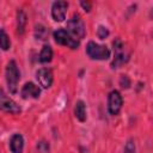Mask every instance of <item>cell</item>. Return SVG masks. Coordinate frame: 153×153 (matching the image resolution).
<instances>
[{
  "label": "cell",
  "mask_w": 153,
  "mask_h": 153,
  "mask_svg": "<svg viewBox=\"0 0 153 153\" xmlns=\"http://www.w3.org/2000/svg\"><path fill=\"white\" fill-rule=\"evenodd\" d=\"M5 75H6V82H7L8 91L11 93H16L17 88H18V82L20 80V72H19V68H18L16 61L12 60L7 63Z\"/></svg>",
  "instance_id": "6da1fadb"
},
{
  "label": "cell",
  "mask_w": 153,
  "mask_h": 153,
  "mask_svg": "<svg viewBox=\"0 0 153 153\" xmlns=\"http://www.w3.org/2000/svg\"><path fill=\"white\" fill-rule=\"evenodd\" d=\"M86 54L92 60H108L110 57V49L106 45L90 41L86 45Z\"/></svg>",
  "instance_id": "7a4b0ae2"
},
{
  "label": "cell",
  "mask_w": 153,
  "mask_h": 153,
  "mask_svg": "<svg viewBox=\"0 0 153 153\" xmlns=\"http://www.w3.org/2000/svg\"><path fill=\"white\" fill-rule=\"evenodd\" d=\"M67 31L78 41L82 39L86 35L85 24L79 14H74L68 22H67Z\"/></svg>",
  "instance_id": "3957f363"
},
{
  "label": "cell",
  "mask_w": 153,
  "mask_h": 153,
  "mask_svg": "<svg viewBox=\"0 0 153 153\" xmlns=\"http://www.w3.org/2000/svg\"><path fill=\"white\" fill-rule=\"evenodd\" d=\"M112 47H114V60L111 62V67L118 68L129 60V55L127 54L124 44L120 38H115V41L112 42Z\"/></svg>",
  "instance_id": "277c9868"
},
{
  "label": "cell",
  "mask_w": 153,
  "mask_h": 153,
  "mask_svg": "<svg viewBox=\"0 0 153 153\" xmlns=\"http://www.w3.org/2000/svg\"><path fill=\"white\" fill-rule=\"evenodd\" d=\"M53 37L55 39V42L57 44L68 47L71 49H76L80 45V41H78L76 38H74L67 30L65 29H57L56 31H54Z\"/></svg>",
  "instance_id": "5b68a950"
},
{
  "label": "cell",
  "mask_w": 153,
  "mask_h": 153,
  "mask_svg": "<svg viewBox=\"0 0 153 153\" xmlns=\"http://www.w3.org/2000/svg\"><path fill=\"white\" fill-rule=\"evenodd\" d=\"M123 105V98L117 90H114L108 96V111L110 115L116 116L120 114Z\"/></svg>",
  "instance_id": "8992f818"
},
{
  "label": "cell",
  "mask_w": 153,
  "mask_h": 153,
  "mask_svg": "<svg viewBox=\"0 0 153 153\" xmlns=\"http://www.w3.org/2000/svg\"><path fill=\"white\" fill-rule=\"evenodd\" d=\"M68 8L67 1H55L51 5V17L55 22H63L66 19V13Z\"/></svg>",
  "instance_id": "52a82bcc"
},
{
  "label": "cell",
  "mask_w": 153,
  "mask_h": 153,
  "mask_svg": "<svg viewBox=\"0 0 153 153\" xmlns=\"http://www.w3.org/2000/svg\"><path fill=\"white\" fill-rule=\"evenodd\" d=\"M36 79H37L39 86H42L43 88H49L53 85V80H54L51 69L47 68V67L39 68L36 72Z\"/></svg>",
  "instance_id": "ba28073f"
},
{
  "label": "cell",
  "mask_w": 153,
  "mask_h": 153,
  "mask_svg": "<svg viewBox=\"0 0 153 153\" xmlns=\"http://www.w3.org/2000/svg\"><path fill=\"white\" fill-rule=\"evenodd\" d=\"M0 106H1V109H2L4 111H6V112H8V114L17 115V114H20V112H22L20 106H19L13 99H11L10 97H7L4 91H1Z\"/></svg>",
  "instance_id": "9c48e42d"
},
{
  "label": "cell",
  "mask_w": 153,
  "mask_h": 153,
  "mask_svg": "<svg viewBox=\"0 0 153 153\" xmlns=\"http://www.w3.org/2000/svg\"><path fill=\"white\" fill-rule=\"evenodd\" d=\"M20 94L24 99H37L41 96V88L33 82H26L23 86Z\"/></svg>",
  "instance_id": "30bf717a"
},
{
  "label": "cell",
  "mask_w": 153,
  "mask_h": 153,
  "mask_svg": "<svg viewBox=\"0 0 153 153\" xmlns=\"http://www.w3.org/2000/svg\"><path fill=\"white\" fill-rule=\"evenodd\" d=\"M24 148V139L22 134L16 133L10 139V149L12 153H22Z\"/></svg>",
  "instance_id": "8fae6325"
},
{
  "label": "cell",
  "mask_w": 153,
  "mask_h": 153,
  "mask_svg": "<svg viewBox=\"0 0 153 153\" xmlns=\"http://www.w3.org/2000/svg\"><path fill=\"white\" fill-rule=\"evenodd\" d=\"M74 116L76 117L78 121L80 122H85L87 118L86 115V105L82 100H78L74 105Z\"/></svg>",
  "instance_id": "7c38bea8"
},
{
  "label": "cell",
  "mask_w": 153,
  "mask_h": 153,
  "mask_svg": "<svg viewBox=\"0 0 153 153\" xmlns=\"http://www.w3.org/2000/svg\"><path fill=\"white\" fill-rule=\"evenodd\" d=\"M26 26V14L23 10H19L17 12V32L19 35H23Z\"/></svg>",
  "instance_id": "4fadbf2b"
},
{
  "label": "cell",
  "mask_w": 153,
  "mask_h": 153,
  "mask_svg": "<svg viewBox=\"0 0 153 153\" xmlns=\"http://www.w3.org/2000/svg\"><path fill=\"white\" fill-rule=\"evenodd\" d=\"M51 59H53V49H51V47L48 45V44L43 45V48H42V50L39 53V62L41 63H48V62L51 61Z\"/></svg>",
  "instance_id": "5bb4252c"
},
{
  "label": "cell",
  "mask_w": 153,
  "mask_h": 153,
  "mask_svg": "<svg viewBox=\"0 0 153 153\" xmlns=\"http://www.w3.org/2000/svg\"><path fill=\"white\" fill-rule=\"evenodd\" d=\"M48 35H49V32H48L45 26H43V25H37L36 26V29H35V37L37 39L45 41L48 38Z\"/></svg>",
  "instance_id": "9a60e30c"
},
{
  "label": "cell",
  "mask_w": 153,
  "mask_h": 153,
  "mask_svg": "<svg viewBox=\"0 0 153 153\" xmlns=\"http://www.w3.org/2000/svg\"><path fill=\"white\" fill-rule=\"evenodd\" d=\"M0 45H1V49H2L4 51L8 50V49H10V47H11V41H10V38H8L7 33H6V31H5L4 29H1V36H0Z\"/></svg>",
  "instance_id": "2e32d148"
},
{
  "label": "cell",
  "mask_w": 153,
  "mask_h": 153,
  "mask_svg": "<svg viewBox=\"0 0 153 153\" xmlns=\"http://www.w3.org/2000/svg\"><path fill=\"white\" fill-rule=\"evenodd\" d=\"M36 148H37L38 153H49V152H50L49 142L45 141V140H41V141H38L37 145H36Z\"/></svg>",
  "instance_id": "e0dca14e"
},
{
  "label": "cell",
  "mask_w": 153,
  "mask_h": 153,
  "mask_svg": "<svg viewBox=\"0 0 153 153\" xmlns=\"http://www.w3.org/2000/svg\"><path fill=\"white\" fill-rule=\"evenodd\" d=\"M135 152H136L135 141L133 139H129L124 145V153H135Z\"/></svg>",
  "instance_id": "ac0fdd59"
},
{
  "label": "cell",
  "mask_w": 153,
  "mask_h": 153,
  "mask_svg": "<svg viewBox=\"0 0 153 153\" xmlns=\"http://www.w3.org/2000/svg\"><path fill=\"white\" fill-rule=\"evenodd\" d=\"M109 30H108V27H105V26H103V25H99L98 26V29H97V36H98V38H100V39H105L108 36H109Z\"/></svg>",
  "instance_id": "d6986e66"
},
{
  "label": "cell",
  "mask_w": 153,
  "mask_h": 153,
  "mask_svg": "<svg viewBox=\"0 0 153 153\" xmlns=\"http://www.w3.org/2000/svg\"><path fill=\"white\" fill-rule=\"evenodd\" d=\"M118 82L122 88H129V86H130V79L128 75H121Z\"/></svg>",
  "instance_id": "ffe728a7"
},
{
  "label": "cell",
  "mask_w": 153,
  "mask_h": 153,
  "mask_svg": "<svg viewBox=\"0 0 153 153\" xmlns=\"http://www.w3.org/2000/svg\"><path fill=\"white\" fill-rule=\"evenodd\" d=\"M80 6L82 7V10H84L85 12H90L91 8H92L91 2H88V1H80Z\"/></svg>",
  "instance_id": "44dd1931"
},
{
  "label": "cell",
  "mask_w": 153,
  "mask_h": 153,
  "mask_svg": "<svg viewBox=\"0 0 153 153\" xmlns=\"http://www.w3.org/2000/svg\"><path fill=\"white\" fill-rule=\"evenodd\" d=\"M149 17L153 19V7H152V8H151V11H149Z\"/></svg>",
  "instance_id": "7402d4cb"
}]
</instances>
